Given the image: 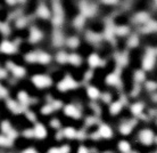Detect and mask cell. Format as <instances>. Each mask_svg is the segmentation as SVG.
Wrapping results in <instances>:
<instances>
[{"label":"cell","mask_w":157,"mask_h":153,"mask_svg":"<svg viewBox=\"0 0 157 153\" xmlns=\"http://www.w3.org/2000/svg\"><path fill=\"white\" fill-rule=\"evenodd\" d=\"M51 22L52 25L58 28L64 22V10L63 6L58 0H55L52 2V10H51Z\"/></svg>","instance_id":"1"},{"label":"cell","mask_w":157,"mask_h":153,"mask_svg":"<svg viewBox=\"0 0 157 153\" xmlns=\"http://www.w3.org/2000/svg\"><path fill=\"white\" fill-rule=\"evenodd\" d=\"M156 55L157 50L154 48H147L145 55L142 57L141 65L144 71H151L155 66V62H156Z\"/></svg>","instance_id":"2"},{"label":"cell","mask_w":157,"mask_h":153,"mask_svg":"<svg viewBox=\"0 0 157 153\" xmlns=\"http://www.w3.org/2000/svg\"><path fill=\"white\" fill-rule=\"evenodd\" d=\"M78 86V83H76V80L74 78H72L71 75H66L64 79H62L60 81L57 85V88H58L59 91H63V93H66L68 91H73V89H76Z\"/></svg>","instance_id":"3"},{"label":"cell","mask_w":157,"mask_h":153,"mask_svg":"<svg viewBox=\"0 0 157 153\" xmlns=\"http://www.w3.org/2000/svg\"><path fill=\"white\" fill-rule=\"evenodd\" d=\"M32 83L39 88V89H43V88H48V87L51 86L52 83V80H51L50 77H48L46 74H36L31 78Z\"/></svg>","instance_id":"4"},{"label":"cell","mask_w":157,"mask_h":153,"mask_svg":"<svg viewBox=\"0 0 157 153\" xmlns=\"http://www.w3.org/2000/svg\"><path fill=\"white\" fill-rule=\"evenodd\" d=\"M138 138H139V142H140L141 144L149 146L155 142V134H154V131L151 129L146 128V129L140 130Z\"/></svg>","instance_id":"5"},{"label":"cell","mask_w":157,"mask_h":153,"mask_svg":"<svg viewBox=\"0 0 157 153\" xmlns=\"http://www.w3.org/2000/svg\"><path fill=\"white\" fill-rule=\"evenodd\" d=\"M80 10H81V15L84 17H91L97 13V7L92 4H89L86 1H81L80 2Z\"/></svg>","instance_id":"6"},{"label":"cell","mask_w":157,"mask_h":153,"mask_svg":"<svg viewBox=\"0 0 157 153\" xmlns=\"http://www.w3.org/2000/svg\"><path fill=\"white\" fill-rule=\"evenodd\" d=\"M36 16L42 20H49L51 18V10L48 8V6L44 2H40L36 7Z\"/></svg>","instance_id":"7"},{"label":"cell","mask_w":157,"mask_h":153,"mask_svg":"<svg viewBox=\"0 0 157 153\" xmlns=\"http://www.w3.org/2000/svg\"><path fill=\"white\" fill-rule=\"evenodd\" d=\"M16 50H17V47L12 41L4 40L0 43V53H2V54H15Z\"/></svg>","instance_id":"8"},{"label":"cell","mask_w":157,"mask_h":153,"mask_svg":"<svg viewBox=\"0 0 157 153\" xmlns=\"http://www.w3.org/2000/svg\"><path fill=\"white\" fill-rule=\"evenodd\" d=\"M42 37H43V33L40 29L36 28V26H32V28L30 29V35H29L30 42H32V43L39 42L40 40L42 39Z\"/></svg>","instance_id":"9"},{"label":"cell","mask_w":157,"mask_h":153,"mask_svg":"<svg viewBox=\"0 0 157 153\" xmlns=\"http://www.w3.org/2000/svg\"><path fill=\"white\" fill-rule=\"evenodd\" d=\"M64 112L66 115L68 117H71V118H75V119H78L81 117V111L78 110V107H76L75 105L73 104H68L64 107Z\"/></svg>","instance_id":"10"},{"label":"cell","mask_w":157,"mask_h":153,"mask_svg":"<svg viewBox=\"0 0 157 153\" xmlns=\"http://www.w3.org/2000/svg\"><path fill=\"white\" fill-rule=\"evenodd\" d=\"M149 14L146 12H140V13H137L136 15L133 16V18H132V21H133V23L136 24H141V25H144V24H146L148 21H149Z\"/></svg>","instance_id":"11"},{"label":"cell","mask_w":157,"mask_h":153,"mask_svg":"<svg viewBox=\"0 0 157 153\" xmlns=\"http://www.w3.org/2000/svg\"><path fill=\"white\" fill-rule=\"evenodd\" d=\"M101 63H102V59L100 58L98 54H96V53L90 54L89 57H88V64H89L90 67H92V69L100 66V65H101Z\"/></svg>","instance_id":"12"},{"label":"cell","mask_w":157,"mask_h":153,"mask_svg":"<svg viewBox=\"0 0 157 153\" xmlns=\"http://www.w3.org/2000/svg\"><path fill=\"white\" fill-rule=\"evenodd\" d=\"M142 33H151V32H157V22L156 21L149 20L146 24H144L141 28Z\"/></svg>","instance_id":"13"},{"label":"cell","mask_w":157,"mask_h":153,"mask_svg":"<svg viewBox=\"0 0 157 153\" xmlns=\"http://www.w3.org/2000/svg\"><path fill=\"white\" fill-rule=\"evenodd\" d=\"M9 70L12 71V73L15 75L16 78H23L25 75V69L20 65H15V64H8Z\"/></svg>","instance_id":"14"},{"label":"cell","mask_w":157,"mask_h":153,"mask_svg":"<svg viewBox=\"0 0 157 153\" xmlns=\"http://www.w3.org/2000/svg\"><path fill=\"white\" fill-rule=\"evenodd\" d=\"M99 136L102 138H110L113 137V130L110 129V127L108 125H100L98 129Z\"/></svg>","instance_id":"15"},{"label":"cell","mask_w":157,"mask_h":153,"mask_svg":"<svg viewBox=\"0 0 157 153\" xmlns=\"http://www.w3.org/2000/svg\"><path fill=\"white\" fill-rule=\"evenodd\" d=\"M52 42H54V46L56 47H60L65 43V39H64L63 33L59 31V30H56L54 32V35H52Z\"/></svg>","instance_id":"16"},{"label":"cell","mask_w":157,"mask_h":153,"mask_svg":"<svg viewBox=\"0 0 157 153\" xmlns=\"http://www.w3.org/2000/svg\"><path fill=\"white\" fill-rule=\"evenodd\" d=\"M134 125H136L134 121L123 122L121 125V127H120V131H121V134H123L124 136H126V135H129V134L132 131V129L134 128Z\"/></svg>","instance_id":"17"},{"label":"cell","mask_w":157,"mask_h":153,"mask_svg":"<svg viewBox=\"0 0 157 153\" xmlns=\"http://www.w3.org/2000/svg\"><path fill=\"white\" fill-rule=\"evenodd\" d=\"M86 95L89 96V98L90 99H92V101H96V99H98L99 97H100V91H99V89L97 88V87L94 86H89L88 88H86Z\"/></svg>","instance_id":"18"},{"label":"cell","mask_w":157,"mask_h":153,"mask_svg":"<svg viewBox=\"0 0 157 153\" xmlns=\"http://www.w3.org/2000/svg\"><path fill=\"white\" fill-rule=\"evenodd\" d=\"M51 61V56L44 51H38L36 53V63L40 64H48Z\"/></svg>","instance_id":"19"},{"label":"cell","mask_w":157,"mask_h":153,"mask_svg":"<svg viewBox=\"0 0 157 153\" xmlns=\"http://www.w3.org/2000/svg\"><path fill=\"white\" fill-rule=\"evenodd\" d=\"M106 83L108 86H117L120 83V77L116 72H113V73H109V74L106 77Z\"/></svg>","instance_id":"20"},{"label":"cell","mask_w":157,"mask_h":153,"mask_svg":"<svg viewBox=\"0 0 157 153\" xmlns=\"http://www.w3.org/2000/svg\"><path fill=\"white\" fill-rule=\"evenodd\" d=\"M68 63L73 66H80L82 64V57L76 53H72L68 55Z\"/></svg>","instance_id":"21"},{"label":"cell","mask_w":157,"mask_h":153,"mask_svg":"<svg viewBox=\"0 0 157 153\" xmlns=\"http://www.w3.org/2000/svg\"><path fill=\"white\" fill-rule=\"evenodd\" d=\"M131 112L134 114V115H140V114L142 113V111H144V109H145V105H144V103L141 102H136L133 103L132 105H131Z\"/></svg>","instance_id":"22"},{"label":"cell","mask_w":157,"mask_h":153,"mask_svg":"<svg viewBox=\"0 0 157 153\" xmlns=\"http://www.w3.org/2000/svg\"><path fill=\"white\" fill-rule=\"evenodd\" d=\"M122 109H123V104H122V102L116 101V102H113L112 104H110L109 112L113 114V115H116V114H118L120 112H121Z\"/></svg>","instance_id":"23"},{"label":"cell","mask_w":157,"mask_h":153,"mask_svg":"<svg viewBox=\"0 0 157 153\" xmlns=\"http://www.w3.org/2000/svg\"><path fill=\"white\" fill-rule=\"evenodd\" d=\"M65 43H66L67 46L70 48H72V49H75V48H78V46H80V40H78V37H70V38H67L66 41H65Z\"/></svg>","instance_id":"24"},{"label":"cell","mask_w":157,"mask_h":153,"mask_svg":"<svg viewBox=\"0 0 157 153\" xmlns=\"http://www.w3.org/2000/svg\"><path fill=\"white\" fill-rule=\"evenodd\" d=\"M86 39L92 43L99 42V41L101 40V35L99 34V33H94V32H91V31L86 32Z\"/></svg>","instance_id":"25"},{"label":"cell","mask_w":157,"mask_h":153,"mask_svg":"<svg viewBox=\"0 0 157 153\" xmlns=\"http://www.w3.org/2000/svg\"><path fill=\"white\" fill-rule=\"evenodd\" d=\"M84 22H86V17L80 14V15H78L74 18V21H73V25H74L75 29L80 30V29L83 28V25H84Z\"/></svg>","instance_id":"26"},{"label":"cell","mask_w":157,"mask_h":153,"mask_svg":"<svg viewBox=\"0 0 157 153\" xmlns=\"http://www.w3.org/2000/svg\"><path fill=\"white\" fill-rule=\"evenodd\" d=\"M133 80L137 83H144L146 80V73L144 70H137L133 74Z\"/></svg>","instance_id":"27"},{"label":"cell","mask_w":157,"mask_h":153,"mask_svg":"<svg viewBox=\"0 0 157 153\" xmlns=\"http://www.w3.org/2000/svg\"><path fill=\"white\" fill-rule=\"evenodd\" d=\"M130 32V29L126 25H120V26H115V34L120 35V37H124L128 35Z\"/></svg>","instance_id":"28"},{"label":"cell","mask_w":157,"mask_h":153,"mask_svg":"<svg viewBox=\"0 0 157 153\" xmlns=\"http://www.w3.org/2000/svg\"><path fill=\"white\" fill-rule=\"evenodd\" d=\"M17 98H18V102L22 104V105H26L29 102H30V96L28 95L26 91H20L17 94Z\"/></svg>","instance_id":"29"},{"label":"cell","mask_w":157,"mask_h":153,"mask_svg":"<svg viewBox=\"0 0 157 153\" xmlns=\"http://www.w3.org/2000/svg\"><path fill=\"white\" fill-rule=\"evenodd\" d=\"M34 135H36V136L38 138L46 137V135H47V130H46V128H44V126H42V125H36V131H34Z\"/></svg>","instance_id":"30"},{"label":"cell","mask_w":157,"mask_h":153,"mask_svg":"<svg viewBox=\"0 0 157 153\" xmlns=\"http://www.w3.org/2000/svg\"><path fill=\"white\" fill-rule=\"evenodd\" d=\"M56 61L59 64H66V63H68V55L65 51H59L56 55Z\"/></svg>","instance_id":"31"},{"label":"cell","mask_w":157,"mask_h":153,"mask_svg":"<svg viewBox=\"0 0 157 153\" xmlns=\"http://www.w3.org/2000/svg\"><path fill=\"white\" fill-rule=\"evenodd\" d=\"M118 150L122 153H129L131 152V145L128 141H121L118 143Z\"/></svg>","instance_id":"32"},{"label":"cell","mask_w":157,"mask_h":153,"mask_svg":"<svg viewBox=\"0 0 157 153\" xmlns=\"http://www.w3.org/2000/svg\"><path fill=\"white\" fill-rule=\"evenodd\" d=\"M105 37H106L107 39H112L115 34V26L113 25L112 23H108L106 25V30H105Z\"/></svg>","instance_id":"33"},{"label":"cell","mask_w":157,"mask_h":153,"mask_svg":"<svg viewBox=\"0 0 157 153\" xmlns=\"http://www.w3.org/2000/svg\"><path fill=\"white\" fill-rule=\"evenodd\" d=\"M15 25L17 29H24L28 25V18L24 16H18L15 21Z\"/></svg>","instance_id":"34"},{"label":"cell","mask_w":157,"mask_h":153,"mask_svg":"<svg viewBox=\"0 0 157 153\" xmlns=\"http://www.w3.org/2000/svg\"><path fill=\"white\" fill-rule=\"evenodd\" d=\"M116 61H117V64L121 65V66H124L128 64V55L125 53H120L117 56H116Z\"/></svg>","instance_id":"35"},{"label":"cell","mask_w":157,"mask_h":153,"mask_svg":"<svg viewBox=\"0 0 157 153\" xmlns=\"http://www.w3.org/2000/svg\"><path fill=\"white\" fill-rule=\"evenodd\" d=\"M138 45H139V38H138L137 34H131L129 37V39H128V46L131 48H134L137 47Z\"/></svg>","instance_id":"36"},{"label":"cell","mask_w":157,"mask_h":153,"mask_svg":"<svg viewBox=\"0 0 157 153\" xmlns=\"http://www.w3.org/2000/svg\"><path fill=\"white\" fill-rule=\"evenodd\" d=\"M76 130L74 129V128H72V127H67V128H65V130H64V136L67 138H74L76 137Z\"/></svg>","instance_id":"37"},{"label":"cell","mask_w":157,"mask_h":153,"mask_svg":"<svg viewBox=\"0 0 157 153\" xmlns=\"http://www.w3.org/2000/svg\"><path fill=\"white\" fill-rule=\"evenodd\" d=\"M145 87H146V89H147L148 91H156L157 83H155V81H153V80H148V81L146 83Z\"/></svg>","instance_id":"38"},{"label":"cell","mask_w":157,"mask_h":153,"mask_svg":"<svg viewBox=\"0 0 157 153\" xmlns=\"http://www.w3.org/2000/svg\"><path fill=\"white\" fill-rule=\"evenodd\" d=\"M0 31L2 32L5 35H8V33L10 32V28H9V25L6 23H1L0 24Z\"/></svg>","instance_id":"39"},{"label":"cell","mask_w":157,"mask_h":153,"mask_svg":"<svg viewBox=\"0 0 157 153\" xmlns=\"http://www.w3.org/2000/svg\"><path fill=\"white\" fill-rule=\"evenodd\" d=\"M52 111H54V107H52V105H51V104L44 105L42 107V113H44V114H49V113H51Z\"/></svg>","instance_id":"40"},{"label":"cell","mask_w":157,"mask_h":153,"mask_svg":"<svg viewBox=\"0 0 157 153\" xmlns=\"http://www.w3.org/2000/svg\"><path fill=\"white\" fill-rule=\"evenodd\" d=\"M100 97L102 98V101H104L105 103H109L110 99H112V95H109L108 93H105V94L100 95Z\"/></svg>","instance_id":"41"},{"label":"cell","mask_w":157,"mask_h":153,"mask_svg":"<svg viewBox=\"0 0 157 153\" xmlns=\"http://www.w3.org/2000/svg\"><path fill=\"white\" fill-rule=\"evenodd\" d=\"M102 4L108 5V6H113V5H116L118 2V0H100Z\"/></svg>","instance_id":"42"},{"label":"cell","mask_w":157,"mask_h":153,"mask_svg":"<svg viewBox=\"0 0 157 153\" xmlns=\"http://www.w3.org/2000/svg\"><path fill=\"white\" fill-rule=\"evenodd\" d=\"M50 125L52 126L54 128H59V126H60V121H59L58 119H54V120L50 122Z\"/></svg>","instance_id":"43"},{"label":"cell","mask_w":157,"mask_h":153,"mask_svg":"<svg viewBox=\"0 0 157 153\" xmlns=\"http://www.w3.org/2000/svg\"><path fill=\"white\" fill-rule=\"evenodd\" d=\"M7 95V91H6V88H5L4 86H1L0 85V96L1 97H4V96H6Z\"/></svg>","instance_id":"44"},{"label":"cell","mask_w":157,"mask_h":153,"mask_svg":"<svg viewBox=\"0 0 157 153\" xmlns=\"http://www.w3.org/2000/svg\"><path fill=\"white\" fill-rule=\"evenodd\" d=\"M78 153H89V151H88V149H86V146L81 145V146H80V147H78Z\"/></svg>","instance_id":"45"},{"label":"cell","mask_w":157,"mask_h":153,"mask_svg":"<svg viewBox=\"0 0 157 153\" xmlns=\"http://www.w3.org/2000/svg\"><path fill=\"white\" fill-rule=\"evenodd\" d=\"M7 77V70L5 69H0V79H4Z\"/></svg>","instance_id":"46"},{"label":"cell","mask_w":157,"mask_h":153,"mask_svg":"<svg viewBox=\"0 0 157 153\" xmlns=\"http://www.w3.org/2000/svg\"><path fill=\"white\" fill-rule=\"evenodd\" d=\"M5 2L8 6H15V5H17V0H5Z\"/></svg>","instance_id":"47"},{"label":"cell","mask_w":157,"mask_h":153,"mask_svg":"<svg viewBox=\"0 0 157 153\" xmlns=\"http://www.w3.org/2000/svg\"><path fill=\"white\" fill-rule=\"evenodd\" d=\"M133 89H134V91H132V96H137V94H139V93H140V86H136Z\"/></svg>","instance_id":"48"},{"label":"cell","mask_w":157,"mask_h":153,"mask_svg":"<svg viewBox=\"0 0 157 153\" xmlns=\"http://www.w3.org/2000/svg\"><path fill=\"white\" fill-rule=\"evenodd\" d=\"M49 153H62V151H60V149H51Z\"/></svg>","instance_id":"49"},{"label":"cell","mask_w":157,"mask_h":153,"mask_svg":"<svg viewBox=\"0 0 157 153\" xmlns=\"http://www.w3.org/2000/svg\"><path fill=\"white\" fill-rule=\"evenodd\" d=\"M151 101H153V102H155V103H157V93H156V94L151 95Z\"/></svg>","instance_id":"50"},{"label":"cell","mask_w":157,"mask_h":153,"mask_svg":"<svg viewBox=\"0 0 157 153\" xmlns=\"http://www.w3.org/2000/svg\"><path fill=\"white\" fill-rule=\"evenodd\" d=\"M26 1H28V0H17V4L24 5V4H26Z\"/></svg>","instance_id":"51"},{"label":"cell","mask_w":157,"mask_h":153,"mask_svg":"<svg viewBox=\"0 0 157 153\" xmlns=\"http://www.w3.org/2000/svg\"><path fill=\"white\" fill-rule=\"evenodd\" d=\"M155 5L157 6V0H155Z\"/></svg>","instance_id":"52"},{"label":"cell","mask_w":157,"mask_h":153,"mask_svg":"<svg viewBox=\"0 0 157 153\" xmlns=\"http://www.w3.org/2000/svg\"><path fill=\"white\" fill-rule=\"evenodd\" d=\"M129 153H136V152H129Z\"/></svg>","instance_id":"53"},{"label":"cell","mask_w":157,"mask_h":153,"mask_svg":"<svg viewBox=\"0 0 157 153\" xmlns=\"http://www.w3.org/2000/svg\"><path fill=\"white\" fill-rule=\"evenodd\" d=\"M105 153H112V152H105Z\"/></svg>","instance_id":"54"},{"label":"cell","mask_w":157,"mask_h":153,"mask_svg":"<svg viewBox=\"0 0 157 153\" xmlns=\"http://www.w3.org/2000/svg\"><path fill=\"white\" fill-rule=\"evenodd\" d=\"M156 123H157V117H156Z\"/></svg>","instance_id":"55"},{"label":"cell","mask_w":157,"mask_h":153,"mask_svg":"<svg viewBox=\"0 0 157 153\" xmlns=\"http://www.w3.org/2000/svg\"><path fill=\"white\" fill-rule=\"evenodd\" d=\"M0 24H1V23H0Z\"/></svg>","instance_id":"56"}]
</instances>
